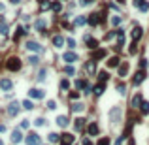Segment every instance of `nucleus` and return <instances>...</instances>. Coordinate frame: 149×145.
I'll return each mask as SVG.
<instances>
[{
  "label": "nucleus",
  "instance_id": "1",
  "mask_svg": "<svg viewBox=\"0 0 149 145\" xmlns=\"http://www.w3.org/2000/svg\"><path fill=\"white\" fill-rule=\"evenodd\" d=\"M23 68V60L19 57H8L6 59V70L8 72H19Z\"/></svg>",
  "mask_w": 149,
  "mask_h": 145
},
{
  "label": "nucleus",
  "instance_id": "2",
  "mask_svg": "<svg viewBox=\"0 0 149 145\" xmlns=\"http://www.w3.org/2000/svg\"><path fill=\"white\" fill-rule=\"evenodd\" d=\"M25 143L27 145H42V138L38 132H28L25 136Z\"/></svg>",
  "mask_w": 149,
  "mask_h": 145
},
{
  "label": "nucleus",
  "instance_id": "3",
  "mask_svg": "<svg viewBox=\"0 0 149 145\" xmlns=\"http://www.w3.org/2000/svg\"><path fill=\"white\" fill-rule=\"evenodd\" d=\"M102 21H104V15L100 13V11H96V13H91L89 17H87V23H89L91 27H98Z\"/></svg>",
  "mask_w": 149,
  "mask_h": 145
},
{
  "label": "nucleus",
  "instance_id": "4",
  "mask_svg": "<svg viewBox=\"0 0 149 145\" xmlns=\"http://www.w3.org/2000/svg\"><path fill=\"white\" fill-rule=\"evenodd\" d=\"M21 104H19V102H11V104L8 106V108H6V113L9 115V117H17L19 113H21Z\"/></svg>",
  "mask_w": 149,
  "mask_h": 145
},
{
  "label": "nucleus",
  "instance_id": "5",
  "mask_svg": "<svg viewBox=\"0 0 149 145\" xmlns=\"http://www.w3.org/2000/svg\"><path fill=\"white\" fill-rule=\"evenodd\" d=\"M121 115H123V109L119 108V106H115V108H111V109H109V121H111L113 124L121 121Z\"/></svg>",
  "mask_w": 149,
  "mask_h": 145
},
{
  "label": "nucleus",
  "instance_id": "6",
  "mask_svg": "<svg viewBox=\"0 0 149 145\" xmlns=\"http://www.w3.org/2000/svg\"><path fill=\"white\" fill-rule=\"evenodd\" d=\"M34 30H38V32H42V34H45V30H47V19L38 17L36 21H34Z\"/></svg>",
  "mask_w": 149,
  "mask_h": 145
},
{
  "label": "nucleus",
  "instance_id": "7",
  "mask_svg": "<svg viewBox=\"0 0 149 145\" xmlns=\"http://www.w3.org/2000/svg\"><path fill=\"white\" fill-rule=\"evenodd\" d=\"M74 141H76V136L68 134V132H64L62 136L59 138V145H74Z\"/></svg>",
  "mask_w": 149,
  "mask_h": 145
},
{
  "label": "nucleus",
  "instance_id": "8",
  "mask_svg": "<svg viewBox=\"0 0 149 145\" xmlns=\"http://www.w3.org/2000/svg\"><path fill=\"white\" fill-rule=\"evenodd\" d=\"M0 91L2 92H11L13 91V81L4 77V79H0Z\"/></svg>",
  "mask_w": 149,
  "mask_h": 145
},
{
  "label": "nucleus",
  "instance_id": "9",
  "mask_svg": "<svg viewBox=\"0 0 149 145\" xmlns=\"http://www.w3.org/2000/svg\"><path fill=\"white\" fill-rule=\"evenodd\" d=\"M62 60L66 64H74L76 60H79V55L76 51H68V53H62Z\"/></svg>",
  "mask_w": 149,
  "mask_h": 145
},
{
  "label": "nucleus",
  "instance_id": "10",
  "mask_svg": "<svg viewBox=\"0 0 149 145\" xmlns=\"http://www.w3.org/2000/svg\"><path fill=\"white\" fill-rule=\"evenodd\" d=\"M25 47H27V51H30V53H40L42 51L40 41H36V40H28L27 43H25Z\"/></svg>",
  "mask_w": 149,
  "mask_h": 145
},
{
  "label": "nucleus",
  "instance_id": "11",
  "mask_svg": "<svg viewBox=\"0 0 149 145\" xmlns=\"http://www.w3.org/2000/svg\"><path fill=\"white\" fill-rule=\"evenodd\" d=\"M51 43H53L55 49H62V45L66 43V38H62V34H55L51 38Z\"/></svg>",
  "mask_w": 149,
  "mask_h": 145
},
{
  "label": "nucleus",
  "instance_id": "12",
  "mask_svg": "<svg viewBox=\"0 0 149 145\" xmlns=\"http://www.w3.org/2000/svg\"><path fill=\"white\" fill-rule=\"evenodd\" d=\"M83 72H85L87 76H96V64H95V60H93V59L85 62V66H83Z\"/></svg>",
  "mask_w": 149,
  "mask_h": 145
},
{
  "label": "nucleus",
  "instance_id": "13",
  "mask_svg": "<svg viewBox=\"0 0 149 145\" xmlns=\"http://www.w3.org/2000/svg\"><path fill=\"white\" fill-rule=\"evenodd\" d=\"M28 98L30 100H42V98H45V92L42 89H30L28 91Z\"/></svg>",
  "mask_w": 149,
  "mask_h": 145
},
{
  "label": "nucleus",
  "instance_id": "14",
  "mask_svg": "<svg viewBox=\"0 0 149 145\" xmlns=\"http://www.w3.org/2000/svg\"><path fill=\"white\" fill-rule=\"evenodd\" d=\"M23 140H25V138H23L21 128H15V130L11 132V143H21Z\"/></svg>",
  "mask_w": 149,
  "mask_h": 145
},
{
  "label": "nucleus",
  "instance_id": "15",
  "mask_svg": "<svg viewBox=\"0 0 149 145\" xmlns=\"http://www.w3.org/2000/svg\"><path fill=\"white\" fill-rule=\"evenodd\" d=\"M9 34V25L6 23V19L4 17H0V36H8Z\"/></svg>",
  "mask_w": 149,
  "mask_h": 145
},
{
  "label": "nucleus",
  "instance_id": "16",
  "mask_svg": "<svg viewBox=\"0 0 149 145\" xmlns=\"http://www.w3.org/2000/svg\"><path fill=\"white\" fill-rule=\"evenodd\" d=\"M25 34H28V27H17L13 32V41H17L21 36H25Z\"/></svg>",
  "mask_w": 149,
  "mask_h": 145
},
{
  "label": "nucleus",
  "instance_id": "17",
  "mask_svg": "<svg viewBox=\"0 0 149 145\" xmlns=\"http://www.w3.org/2000/svg\"><path fill=\"white\" fill-rule=\"evenodd\" d=\"M85 43H87L89 49H96V47H98V40H95L91 34H87V36H85Z\"/></svg>",
  "mask_w": 149,
  "mask_h": 145
},
{
  "label": "nucleus",
  "instance_id": "18",
  "mask_svg": "<svg viewBox=\"0 0 149 145\" xmlns=\"http://www.w3.org/2000/svg\"><path fill=\"white\" fill-rule=\"evenodd\" d=\"M144 79H145V74H144V70H140V72H136L134 77H132V85H140Z\"/></svg>",
  "mask_w": 149,
  "mask_h": 145
},
{
  "label": "nucleus",
  "instance_id": "19",
  "mask_svg": "<svg viewBox=\"0 0 149 145\" xmlns=\"http://www.w3.org/2000/svg\"><path fill=\"white\" fill-rule=\"evenodd\" d=\"M98 132H100V128H98L96 122H91L89 126H87V134L89 136H98Z\"/></svg>",
  "mask_w": 149,
  "mask_h": 145
},
{
  "label": "nucleus",
  "instance_id": "20",
  "mask_svg": "<svg viewBox=\"0 0 149 145\" xmlns=\"http://www.w3.org/2000/svg\"><path fill=\"white\" fill-rule=\"evenodd\" d=\"M70 109H72V113H81L83 109H85V104H81V102H74V104L70 106Z\"/></svg>",
  "mask_w": 149,
  "mask_h": 145
},
{
  "label": "nucleus",
  "instance_id": "21",
  "mask_svg": "<svg viewBox=\"0 0 149 145\" xmlns=\"http://www.w3.org/2000/svg\"><path fill=\"white\" fill-rule=\"evenodd\" d=\"M74 128H76L77 132H81L83 128H85V119H83V117H77L76 121H74Z\"/></svg>",
  "mask_w": 149,
  "mask_h": 145
},
{
  "label": "nucleus",
  "instance_id": "22",
  "mask_svg": "<svg viewBox=\"0 0 149 145\" xmlns=\"http://www.w3.org/2000/svg\"><path fill=\"white\" fill-rule=\"evenodd\" d=\"M142 36H144V30H142V27H134V28H132V40H134V41H138Z\"/></svg>",
  "mask_w": 149,
  "mask_h": 145
},
{
  "label": "nucleus",
  "instance_id": "23",
  "mask_svg": "<svg viewBox=\"0 0 149 145\" xmlns=\"http://www.w3.org/2000/svg\"><path fill=\"white\" fill-rule=\"evenodd\" d=\"M68 122H70V121H68L66 115H59V117H57V124H59L60 128H66V126H68Z\"/></svg>",
  "mask_w": 149,
  "mask_h": 145
},
{
  "label": "nucleus",
  "instance_id": "24",
  "mask_svg": "<svg viewBox=\"0 0 149 145\" xmlns=\"http://www.w3.org/2000/svg\"><path fill=\"white\" fill-rule=\"evenodd\" d=\"M104 91H106V85H104V83H98V85H95V87H93V92H95L96 96L104 94Z\"/></svg>",
  "mask_w": 149,
  "mask_h": 145
},
{
  "label": "nucleus",
  "instance_id": "25",
  "mask_svg": "<svg viewBox=\"0 0 149 145\" xmlns=\"http://www.w3.org/2000/svg\"><path fill=\"white\" fill-rule=\"evenodd\" d=\"M104 57H106V49H96L95 53H93V60H95V62L100 60V59H104Z\"/></svg>",
  "mask_w": 149,
  "mask_h": 145
},
{
  "label": "nucleus",
  "instance_id": "26",
  "mask_svg": "<svg viewBox=\"0 0 149 145\" xmlns=\"http://www.w3.org/2000/svg\"><path fill=\"white\" fill-rule=\"evenodd\" d=\"M27 62L30 64V66H38V64H40V57H38V55H28Z\"/></svg>",
  "mask_w": 149,
  "mask_h": 145
},
{
  "label": "nucleus",
  "instance_id": "27",
  "mask_svg": "<svg viewBox=\"0 0 149 145\" xmlns=\"http://www.w3.org/2000/svg\"><path fill=\"white\" fill-rule=\"evenodd\" d=\"M140 106H142V94H136L134 96V98H132V102H130V108H140Z\"/></svg>",
  "mask_w": 149,
  "mask_h": 145
},
{
  "label": "nucleus",
  "instance_id": "28",
  "mask_svg": "<svg viewBox=\"0 0 149 145\" xmlns=\"http://www.w3.org/2000/svg\"><path fill=\"white\" fill-rule=\"evenodd\" d=\"M119 64H121V59H119V57H111V59L108 60V66H109V68H117Z\"/></svg>",
  "mask_w": 149,
  "mask_h": 145
},
{
  "label": "nucleus",
  "instance_id": "29",
  "mask_svg": "<svg viewBox=\"0 0 149 145\" xmlns=\"http://www.w3.org/2000/svg\"><path fill=\"white\" fill-rule=\"evenodd\" d=\"M74 25H76V27H83V25H87V17L85 15H77L76 21H74Z\"/></svg>",
  "mask_w": 149,
  "mask_h": 145
},
{
  "label": "nucleus",
  "instance_id": "30",
  "mask_svg": "<svg viewBox=\"0 0 149 145\" xmlns=\"http://www.w3.org/2000/svg\"><path fill=\"white\" fill-rule=\"evenodd\" d=\"M60 9H62V2H59V0H57V2H53V4H51V11H53V13H60Z\"/></svg>",
  "mask_w": 149,
  "mask_h": 145
},
{
  "label": "nucleus",
  "instance_id": "31",
  "mask_svg": "<svg viewBox=\"0 0 149 145\" xmlns=\"http://www.w3.org/2000/svg\"><path fill=\"white\" fill-rule=\"evenodd\" d=\"M117 68H119V76H121V77H125V76H127V72H128V64H127V62L119 64Z\"/></svg>",
  "mask_w": 149,
  "mask_h": 145
},
{
  "label": "nucleus",
  "instance_id": "32",
  "mask_svg": "<svg viewBox=\"0 0 149 145\" xmlns=\"http://www.w3.org/2000/svg\"><path fill=\"white\" fill-rule=\"evenodd\" d=\"M62 74H64V76H68V77H70V76H74V74H76V68L68 64V66H64V68H62Z\"/></svg>",
  "mask_w": 149,
  "mask_h": 145
},
{
  "label": "nucleus",
  "instance_id": "33",
  "mask_svg": "<svg viewBox=\"0 0 149 145\" xmlns=\"http://www.w3.org/2000/svg\"><path fill=\"white\" fill-rule=\"evenodd\" d=\"M96 76H98V81H100V83H106V81L109 79V74H108V72H98Z\"/></svg>",
  "mask_w": 149,
  "mask_h": 145
},
{
  "label": "nucleus",
  "instance_id": "34",
  "mask_svg": "<svg viewBox=\"0 0 149 145\" xmlns=\"http://www.w3.org/2000/svg\"><path fill=\"white\" fill-rule=\"evenodd\" d=\"M109 23L113 25V27H119V25L123 23V19H121V15H113L111 19H109Z\"/></svg>",
  "mask_w": 149,
  "mask_h": 145
},
{
  "label": "nucleus",
  "instance_id": "35",
  "mask_svg": "<svg viewBox=\"0 0 149 145\" xmlns=\"http://www.w3.org/2000/svg\"><path fill=\"white\" fill-rule=\"evenodd\" d=\"M59 134H57V132H51L49 136H47V140H49V143H59Z\"/></svg>",
  "mask_w": 149,
  "mask_h": 145
},
{
  "label": "nucleus",
  "instance_id": "36",
  "mask_svg": "<svg viewBox=\"0 0 149 145\" xmlns=\"http://www.w3.org/2000/svg\"><path fill=\"white\" fill-rule=\"evenodd\" d=\"M59 87H60V91H70V81L68 79H60Z\"/></svg>",
  "mask_w": 149,
  "mask_h": 145
},
{
  "label": "nucleus",
  "instance_id": "37",
  "mask_svg": "<svg viewBox=\"0 0 149 145\" xmlns=\"http://www.w3.org/2000/svg\"><path fill=\"white\" fill-rule=\"evenodd\" d=\"M23 109H27V111H30V109H34V104H32V100L28 98V100H25V102H23Z\"/></svg>",
  "mask_w": 149,
  "mask_h": 145
},
{
  "label": "nucleus",
  "instance_id": "38",
  "mask_svg": "<svg viewBox=\"0 0 149 145\" xmlns=\"http://www.w3.org/2000/svg\"><path fill=\"white\" fill-rule=\"evenodd\" d=\"M45 9H51V2L49 0H42L40 2V11H45Z\"/></svg>",
  "mask_w": 149,
  "mask_h": 145
},
{
  "label": "nucleus",
  "instance_id": "39",
  "mask_svg": "<svg viewBox=\"0 0 149 145\" xmlns=\"http://www.w3.org/2000/svg\"><path fill=\"white\" fill-rule=\"evenodd\" d=\"M45 76H47V68H42L40 72H38L36 79H38V81H45Z\"/></svg>",
  "mask_w": 149,
  "mask_h": 145
},
{
  "label": "nucleus",
  "instance_id": "40",
  "mask_svg": "<svg viewBox=\"0 0 149 145\" xmlns=\"http://www.w3.org/2000/svg\"><path fill=\"white\" fill-rule=\"evenodd\" d=\"M96 145H111V141H109L108 136H102V138L98 140V143H96Z\"/></svg>",
  "mask_w": 149,
  "mask_h": 145
},
{
  "label": "nucleus",
  "instance_id": "41",
  "mask_svg": "<svg viewBox=\"0 0 149 145\" xmlns=\"http://www.w3.org/2000/svg\"><path fill=\"white\" fill-rule=\"evenodd\" d=\"M140 11H142V13H145V11H149V2H145V0H144V2H142V4H140Z\"/></svg>",
  "mask_w": 149,
  "mask_h": 145
},
{
  "label": "nucleus",
  "instance_id": "42",
  "mask_svg": "<svg viewBox=\"0 0 149 145\" xmlns=\"http://www.w3.org/2000/svg\"><path fill=\"white\" fill-rule=\"evenodd\" d=\"M68 96H70V100H72V102H76V100H79V91H72Z\"/></svg>",
  "mask_w": 149,
  "mask_h": 145
},
{
  "label": "nucleus",
  "instance_id": "43",
  "mask_svg": "<svg viewBox=\"0 0 149 145\" xmlns=\"http://www.w3.org/2000/svg\"><path fill=\"white\" fill-rule=\"evenodd\" d=\"M66 45L70 47V49H76V40H74V38H66Z\"/></svg>",
  "mask_w": 149,
  "mask_h": 145
},
{
  "label": "nucleus",
  "instance_id": "44",
  "mask_svg": "<svg viewBox=\"0 0 149 145\" xmlns=\"http://www.w3.org/2000/svg\"><path fill=\"white\" fill-rule=\"evenodd\" d=\"M142 113L144 115L149 113V102H142Z\"/></svg>",
  "mask_w": 149,
  "mask_h": 145
},
{
  "label": "nucleus",
  "instance_id": "45",
  "mask_svg": "<svg viewBox=\"0 0 149 145\" xmlns=\"http://www.w3.org/2000/svg\"><path fill=\"white\" fill-rule=\"evenodd\" d=\"M28 126H30V121H28V119H23L21 121V130H27Z\"/></svg>",
  "mask_w": 149,
  "mask_h": 145
},
{
  "label": "nucleus",
  "instance_id": "46",
  "mask_svg": "<svg viewBox=\"0 0 149 145\" xmlns=\"http://www.w3.org/2000/svg\"><path fill=\"white\" fill-rule=\"evenodd\" d=\"M34 124H36V126H44V124H45V119L44 117H38L36 121H34Z\"/></svg>",
  "mask_w": 149,
  "mask_h": 145
},
{
  "label": "nucleus",
  "instance_id": "47",
  "mask_svg": "<svg viewBox=\"0 0 149 145\" xmlns=\"http://www.w3.org/2000/svg\"><path fill=\"white\" fill-rule=\"evenodd\" d=\"M91 4H95V0H79V6H91Z\"/></svg>",
  "mask_w": 149,
  "mask_h": 145
},
{
  "label": "nucleus",
  "instance_id": "48",
  "mask_svg": "<svg viewBox=\"0 0 149 145\" xmlns=\"http://www.w3.org/2000/svg\"><path fill=\"white\" fill-rule=\"evenodd\" d=\"M117 91H119V94H125V92H127V87L123 85V83H119V85H117Z\"/></svg>",
  "mask_w": 149,
  "mask_h": 145
},
{
  "label": "nucleus",
  "instance_id": "49",
  "mask_svg": "<svg viewBox=\"0 0 149 145\" xmlns=\"http://www.w3.org/2000/svg\"><path fill=\"white\" fill-rule=\"evenodd\" d=\"M47 108L49 109H57V102H55V100H49V102H47Z\"/></svg>",
  "mask_w": 149,
  "mask_h": 145
},
{
  "label": "nucleus",
  "instance_id": "50",
  "mask_svg": "<svg viewBox=\"0 0 149 145\" xmlns=\"http://www.w3.org/2000/svg\"><path fill=\"white\" fill-rule=\"evenodd\" d=\"M81 145H95V143H93V141H91V138H83Z\"/></svg>",
  "mask_w": 149,
  "mask_h": 145
},
{
  "label": "nucleus",
  "instance_id": "51",
  "mask_svg": "<svg viewBox=\"0 0 149 145\" xmlns=\"http://www.w3.org/2000/svg\"><path fill=\"white\" fill-rule=\"evenodd\" d=\"M144 68H147V60L142 59V60H140V70H144Z\"/></svg>",
  "mask_w": 149,
  "mask_h": 145
},
{
  "label": "nucleus",
  "instance_id": "52",
  "mask_svg": "<svg viewBox=\"0 0 149 145\" xmlns=\"http://www.w3.org/2000/svg\"><path fill=\"white\" fill-rule=\"evenodd\" d=\"M128 51H130V55H134L136 51H138V47H136V41H134V43H132V47H130V49H128Z\"/></svg>",
  "mask_w": 149,
  "mask_h": 145
},
{
  "label": "nucleus",
  "instance_id": "53",
  "mask_svg": "<svg viewBox=\"0 0 149 145\" xmlns=\"http://www.w3.org/2000/svg\"><path fill=\"white\" fill-rule=\"evenodd\" d=\"M142 2H144V0H132V4H134L136 8H140V4H142Z\"/></svg>",
  "mask_w": 149,
  "mask_h": 145
},
{
  "label": "nucleus",
  "instance_id": "54",
  "mask_svg": "<svg viewBox=\"0 0 149 145\" xmlns=\"http://www.w3.org/2000/svg\"><path fill=\"white\" fill-rule=\"evenodd\" d=\"M4 132H6V124L4 122H0V134H4Z\"/></svg>",
  "mask_w": 149,
  "mask_h": 145
},
{
  "label": "nucleus",
  "instance_id": "55",
  "mask_svg": "<svg viewBox=\"0 0 149 145\" xmlns=\"http://www.w3.org/2000/svg\"><path fill=\"white\" fill-rule=\"evenodd\" d=\"M9 2H11V4H13V6H19V4H21V2H23V0H9Z\"/></svg>",
  "mask_w": 149,
  "mask_h": 145
},
{
  "label": "nucleus",
  "instance_id": "56",
  "mask_svg": "<svg viewBox=\"0 0 149 145\" xmlns=\"http://www.w3.org/2000/svg\"><path fill=\"white\" fill-rule=\"evenodd\" d=\"M4 9H6V6L2 4V2H0V13H4Z\"/></svg>",
  "mask_w": 149,
  "mask_h": 145
},
{
  "label": "nucleus",
  "instance_id": "57",
  "mask_svg": "<svg viewBox=\"0 0 149 145\" xmlns=\"http://www.w3.org/2000/svg\"><path fill=\"white\" fill-rule=\"evenodd\" d=\"M117 2H119V4H125V2H127V0H117Z\"/></svg>",
  "mask_w": 149,
  "mask_h": 145
},
{
  "label": "nucleus",
  "instance_id": "58",
  "mask_svg": "<svg viewBox=\"0 0 149 145\" xmlns=\"http://www.w3.org/2000/svg\"><path fill=\"white\" fill-rule=\"evenodd\" d=\"M0 145H6V143H4V140H2V138H0Z\"/></svg>",
  "mask_w": 149,
  "mask_h": 145
},
{
  "label": "nucleus",
  "instance_id": "59",
  "mask_svg": "<svg viewBox=\"0 0 149 145\" xmlns=\"http://www.w3.org/2000/svg\"><path fill=\"white\" fill-rule=\"evenodd\" d=\"M59 2H66V0H59Z\"/></svg>",
  "mask_w": 149,
  "mask_h": 145
}]
</instances>
